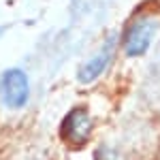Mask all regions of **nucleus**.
Wrapping results in <instances>:
<instances>
[{
	"label": "nucleus",
	"mask_w": 160,
	"mask_h": 160,
	"mask_svg": "<svg viewBox=\"0 0 160 160\" xmlns=\"http://www.w3.org/2000/svg\"><path fill=\"white\" fill-rule=\"evenodd\" d=\"M0 98L9 109H22L30 100V81L22 68H7L0 75Z\"/></svg>",
	"instance_id": "obj_1"
},
{
	"label": "nucleus",
	"mask_w": 160,
	"mask_h": 160,
	"mask_svg": "<svg viewBox=\"0 0 160 160\" xmlns=\"http://www.w3.org/2000/svg\"><path fill=\"white\" fill-rule=\"evenodd\" d=\"M92 128H94V122H92L86 107L71 109L68 115L62 120V137H64L66 143H71L75 148H81L90 141Z\"/></svg>",
	"instance_id": "obj_2"
},
{
	"label": "nucleus",
	"mask_w": 160,
	"mask_h": 160,
	"mask_svg": "<svg viewBox=\"0 0 160 160\" xmlns=\"http://www.w3.org/2000/svg\"><path fill=\"white\" fill-rule=\"evenodd\" d=\"M154 34H156V22L152 17H139L137 22H132L128 26L122 41L126 56H130V58L143 56L149 49V43H152Z\"/></svg>",
	"instance_id": "obj_3"
},
{
	"label": "nucleus",
	"mask_w": 160,
	"mask_h": 160,
	"mask_svg": "<svg viewBox=\"0 0 160 160\" xmlns=\"http://www.w3.org/2000/svg\"><path fill=\"white\" fill-rule=\"evenodd\" d=\"M111 43H113V41H109V43L105 45V49H100L94 58H90V60L79 68V73H77L79 83H92V81H96L100 75L107 71V66H109V62H111V49H113Z\"/></svg>",
	"instance_id": "obj_4"
},
{
	"label": "nucleus",
	"mask_w": 160,
	"mask_h": 160,
	"mask_svg": "<svg viewBox=\"0 0 160 160\" xmlns=\"http://www.w3.org/2000/svg\"><path fill=\"white\" fill-rule=\"evenodd\" d=\"M94 160H118V152L111 145H100L94 154Z\"/></svg>",
	"instance_id": "obj_5"
}]
</instances>
